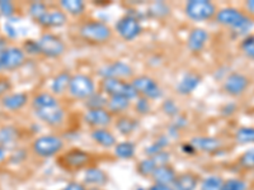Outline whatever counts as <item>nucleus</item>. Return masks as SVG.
Listing matches in <instances>:
<instances>
[{
    "mask_svg": "<svg viewBox=\"0 0 254 190\" xmlns=\"http://www.w3.org/2000/svg\"><path fill=\"white\" fill-rule=\"evenodd\" d=\"M215 19L219 24L229 27L238 36H249L254 27V19L237 8H222L217 10Z\"/></svg>",
    "mask_w": 254,
    "mask_h": 190,
    "instance_id": "nucleus-1",
    "label": "nucleus"
},
{
    "mask_svg": "<svg viewBox=\"0 0 254 190\" xmlns=\"http://www.w3.org/2000/svg\"><path fill=\"white\" fill-rule=\"evenodd\" d=\"M81 40L92 45H103L112 40L113 32L108 24L101 20H88L79 28Z\"/></svg>",
    "mask_w": 254,
    "mask_h": 190,
    "instance_id": "nucleus-2",
    "label": "nucleus"
},
{
    "mask_svg": "<svg viewBox=\"0 0 254 190\" xmlns=\"http://www.w3.org/2000/svg\"><path fill=\"white\" fill-rule=\"evenodd\" d=\"M99 88H101V92L108 98L125 96L130 100H135L139 96L131 83H127L126 80H120V79H102Z\"/></svg>",
    "mask_w": 254,
    "mask_h": 190,
    "instance_id": "nucleus-3",
    "label": "nucleus"
},
{
    "mask_svg": "<svg viewBox=\"0 0 254 190\" xmlns=\"http://www.w3.org/2000/svg\"><path fill=\"white\" fill-rule=\"evenodd\" d=\"M64 148V141L56 135H44L36 139L32 143V150L40 157L49 158L58 155Z\"/></svg>",
    "mask_w": 254,
    "mask_h": 190,
    "instance_id": "nucleus-4",
    "label": "nucleus"
},
{
    "mask_svg": "<svg viewBox=\"0 0 254 190\" xmlns=\"http://www.w3.org/2000/svg\"><path fill=\"white\" fill-rule=\"evenodd\" d=\"M186 15L194 22H203L214 18L217 13L216 5L208 0H190L185 5Z\"/></svg>",
    "mask_w": 254,
    "mask_h": 190,
    "instance_id": "nucleus-5",
    "label": "nucleus"
},
{
    "mask_svg": "<svg viewBox=\"0 0 254 190\" xmlns=\"http://www.w3.org/2000/svg\"><path fill=\"white\" fill-rule=\"evenodd\" d=\"M69 94L74 99L85 100L95 93V83L89 75L76 74L71 75V80L69 84Z\"/></svg>",
    "mask_w": 254,
    "mask_h": 190,
    "instance_id": "nucleus-6",
    "label": "nucleus"
},
{
    "mask_svg": "<svg viewBox=\"0 0 254 190\" xmlns=\"http://www.w3.org/2000/svg\"><path fill=\"white\" fill-rule=\"evenodd\" d=\"M130 83L139 96H144L149 100H156L163 96V90L160 85L150 76L139 75L133 78Z\"/></svg>",
    "mask_w": 254,
    "mask_h": 190,
    "instance_id": "nucleus-7",
    "label": "nucleus"
},
{
    "mask_svg": "<svg viewBox=\"0 0 254 190\" xmlns=\"http://www.w3.org/2000/svg\"><path fill=\"white\" fill-rule=\"evenodd\" d=\"M115 31L122 40L133 41L141 35V22L136 15L126 14L116 22Z\"/></svg>",
    "mask_w": 254,
    "mask_h": 190,
    "instance_id": "nucleus-8",
    "label": "nucleus"
},
{
    "mask_svg": "<svg viewBox=\"0 0 254 190\" xmlns=\"http://www.w3.org/2000/svg\"><path fill=\"white\" fill-rule=\"evenodd\" d=\"M41 55L49 58H58L66 51V46L59 36L52 33H44L37 40Z\"/></svg>",
    "mask_w": 254,
    "mask_h": 190,
    "instance_id": "nucleus-9",
    "label": "nucleus"
},
{
    "mask_svg": "<svg viewBox=\"0 0 254 190\" xmlns=\"http://www.w3.org/2000/svg\"><path fill=\"white\" fill-rule=\"evenodd\" d=\"M27 55L20 47H6L0 51V71L19 69L26 62Z\"/></svg>",
    "mask_w": 254,
    "mask_h": 190,
    "instance_id": "nucleus-10",
    "label": "nucleus"
},
{
    "mask_svg": "<svg viewBox=\"0 0 254 190\" xmlns=\"http://www.w3.org/2000/svg\"><path fill=\"white\" fill-rule=\"evenodd\" d=\"M92 161V156L87 151L80 148H71L60 157V164L67 170H81L89 167L88 165Z\"/></svg>",
    "mask_w": 254,
    "mask_h": 190,
    "instance_id": "nucleus-11",
    "label": "nucleus"
},
{
    "mask_svg": "<svg viewBox=\"0 0 254 190\" xmlns=\"http://www.w3.org/2000/svg\"><path fill=\"white\" fill-rule=\"evenodd\" d=\"M98 75L102 79H120L126 80L133 75L132 67L125 61H113L111 63H106L98 69Z\"/></svg>",
    "mask_w": 254,
    "mask_h": 190,
    "instance_id": "nucleus-12",
    "label": "nucleus"
},
{
    "mask_svg": "<svg viewBox=\"0 0 254 190\" xmlns=\"http://www.w3.org/2000/svg\"><path fill=\"white\" fill-rule=\"evenodd\" d=\"M251 80L242 72H231L224 80L222 89L230 96H240L249 88Z\"/></svg>",
    "mask_w": 254,
    "mask_h": 190,
    "instance_id": "nucleus-13",
    "label": "nucleus"
},
{
    "mask_svg": "<svg viewBox=\"0 0 254 190\" xmlns=\"http://www.w3.org/2000/svg\"><path fill=\"white\" fill-rule=\"evenodd\" d=\"M84 121L93 130L95 128H107L113 122V115L111 114L107 108L104 109H93L87 110L84 113Z\"/></svg>",
    "mask_w": 254,
    "mask_h": 190,
    "instance_id": "nucleus-14",
    "label": "nucleus"
},
{
    "mask_svg": "<svg viewBox=\"0 0 254 190\" xmlns=\"http://www.w3.org/2000/svg\"><path fill=\"white\" fill-rule=\"evenodd\" d=\"M35 114L41 122L46 123L47 126L56 127L60 126V124L65 121V115H66V113H65L64 108L59 104V105H54V107L35 110Z\"/></svg>",
    "mask_w": 254,
    "mask_h": 190,
    "instance_id": "nucleus-15",
    "label": "nucleus"
},
{
    "mask_svg": "<svg viewBox=\"0 0 254 190\" xmlns=\"http://www.w3.org/2000/svg\"><path fill=\"white\" fill-rule=\"evenodd\" d=\"M208 40H210V35L208 32L203 28H193L190 32V35L187 37V48L190 49L192 53H199L207 45Z\"/></svg>",
    "mask_w": 254,
    "mask_h": 190,
    "instance_id": "nucleus-16",
    "label": "nucleus"
},
{
    "mask_svg": "<svg viewBox=\"0 0 254 190\" xmlns=\"http://www.w3.org/2000/svg\"><path fill=\"white\" fill-rule=\"evenodd\" d=\"M190 143L193 146L196 151L207 153H215L221 148L222 142L216 137H208V136H197L190 140Z\"/></svg>",
    "mask_w": 254,
    "mask_h": 190,
    "instance_id": "nucleus-17",
    "label": "nucleus"
},
{
    "mask_svg": "<svg viewBox=\"0 0 254 190\" xmlns=\"http://www.w3.org/2000/svg\"><path fill=\"white\" fill-rule=\"evenodd\" d=\"M202 81V78L196 74V72H187L183 75V78L177 84V92L179 95H190L199 87Z\"/></svg>",
    "mask_w": 254,
    "mask_h": 190,
    "instance_id": "nucleus-18",
    "label": "nucleus"
},
{
    "mask_svg": "<svg viewBox=\"0 0 254 190\" xmlns=\"http://www.w3.org/2000/svg\"><path fill=\"white\" fill-rule=\"evenodd\" d=\"M66 23L67 15L61 9H54V10H49L38 24L45 28H60Z\"/></svg>",
    "mask_w": 254,
    "mask_h": 190,
    "instance_id": "nucleus-19",
    "label": "nucleus"
},
{
    "mask_svg": "<svg viewBox=\"0 0 254 190\" xmlns=\"http://www.w3.org/2000/svg\"><path fill=\"white\" fill-rule=\"evenodd\" d=\"M177 175L178 174L176 173V170L171 165H163V166L156 167L155 171L151 175V179L158 185H173Z\"/></svg>",
    "mask_w": 254,
    "mask_h": 190,
    "instance_id": "nucleus-20",
    "label": "nucleus"
},
{
    "mask_svg": "<svg viewBox=\"0 0 254 190\" xmlns=\"http://www.w3.org/2000/svg\"><path fill=\"white\" fill-rule=\"evenodd\" d=\"M108 176L107 174L101 170L99 167H87L85 169V174H84V183L88 185H92L93 188L103 187L107 184Z\"/></svg>",
    "mask_w": 254,
    "mask_h": 190,
    "instance_id": "nucleus-21",
    "label": "nucleus"
},
{
    "mask_svg": "<svg viewBox=\"0 0 254 190\" xmlns=\"http://www.w3.org/2000/svg\"><path fill=\"white\" fill-rule=\"evenodd\" d=\"M90 137L95 143L104 147V148H111V147H115L117 144L116 136L107 128H95L90 133Z\"/></svg>",
    "mask_w": 254,
    "mask_h": 190,
    "instance_id": "nucleus-22",
    "label": "nucleus"
},
{
    "mask_svg": "<svg viewBox=\"0 0 254 190\" xmlns=\"http://www.w3.org/2000/svg\"><path fill=\"white\" fill-rule=\"evenodd\" d=\"M28 103V95L26 93H13V94H6L1 98L3 107L8 110H19Z\"/></svg>",
    "mask_w": 254,
    "mask_h": 190,
    "instance_id": "nucleus-23",
    "label": "nucleus"
},
{
    "mask_svg": "<svg viewBox=\"0 0 254 190\" xmlns=\"http://www.w3.org/2000/svg\"><path fill=\"white\" fill-rule=\"evenodd\" d=\"M70 80H71V75L69 74V71L59 72L51 81V94H54L55 96L65 94L69 90Z\"/></svg>",
    "mask_w": 254,
    "mask_h": 190,
    "instance_id": "nucleus-24",
    "label": "nucleus"
},
{
    "mask_svg": "<svg viewBox=\"0 0 254 190\" xmlns=\"http://www.w3.org/2000/svg\"><path fill=\"white\" fill-rule=\"evenodd\" d=\"M172 187L174 190H196L198 187V178L193 173H182L177 175Z\"/></svg>",
    "mask_w": 254,
    "mask_h": 190,
    "instance_id": "nucleus-25",
    "label": "nucleus"
},
{
    "mask_svg": "<svg viewBox=\"0 0 254 190\" xmlns=\"http://www.w3.org/2000/svg\"><path fill=\"white\" fill-rule=\"evenodd\" d=\"M60 8L66 15L80 17L85 12L87 4L84 3L83 0H61Z\"/></svg>",
    "mask_w": 254,
    "mask_h": 190,
    "instance_id": "nucleus-26",
    "label": "nucleus"
},
{
    "mask_svg": "<svg viewBox=\"0 0 254 190\" xmlns=\"http://www.w3.org/2000/svg\"><path fill=\"white\" fill-rule=\"evenodd\" d=\"M139 127V121L130 115H119L117 117V121H116V128L121 135L128 136L131 133L135 132Z\"/></svg>",
    "mask_w": 254,
    "mask_h": 190,
    "instance_id": "nucleus-27",
    "label": "nucleus"
},
{
    "mask_svg": "<svg viewBox=\"0 0 254 190\" xmlns=\"http://www.w3.org/2000/svg\"><path fill=\"white\" fill-rule=\"evenodd\" d=\"M131 107L130 99L125 96H110L107 101V109L112 115H122Z\"/></svg>",
    "mask_w": 254,
    "mask_h": 190,
    "instance_id": "nucleus-28",
    "label": "nucleus"
},
{
    "mask_svg": "<svg viewBox=\"0 0 254 190\" xmlns=\"http://www.w3.org/2000/svg\"><path fill=\"white\" fill-rule=\"evenodd\" d=\"M60 101H59L58 96H55L51 93H40L32 99V108L33 110L44 109V108L54 107V105H59Z\"/></svg>",
    "mask_w": 254,
    "mask_h": 190,
    "instance_id": "nucleus-29",
    "label": "nucleus"
},
{
    "mask_svg": "<svg viewBox=\"0 0 254 190\" xmlns=\"http://www.w3.org/2000/svg\"><path fill=\"white\" fill-rule=\"evenodd\" d=\"M113 148H115L116 157L121 158V160H131L136 152L135 143L131 141L120 142Z\"/></svg>",
    "mask_w": 254,
    "mask_h": 190,
    "instance_id": "nucleus-30",
    "label": "nucleus"
},
{
    "mask_svg": "<svg viewBox=\"0 0 254 190\" xmlns=\"http://www.w3.org/2000/svg\"><path fill=\"white\" fill-rule=\"evenodd\" d=\"M84 101H85L84 107L87 108V110L104 109V108H107L108 96H106L102 92H95L94 94L90 95L89 98L85 99Z\"/></svg>",
    "mask_w": 254,
    "mask_h": 190,
    "instance_id": "nucleus-31",
    "label": "nucleus"
},
{
    "mask_svg": "<svg viewBox=\"0 0 254 190\" xmlns=\"http://www.w3.org/2000/svg\"><path fill=\"white\" fill-rule=\"evenodd\" d=\"M49 12L47 5L41 1H33L29 4L28 6V14L31 15L32 19L36 20L37 23H40V20L45 17V14Z\"/></svg>",
    "mask_w": 254,
    "mask_h": 190,
    "instance_id": "nucleus-32",
    "label": "nucleus"
},
{
    "mask_svg": "<svg viewBox=\"0 0 254 190\" xmlns=\"http://www.w3.org/2000/svg\"><path fill=\"white\" fill-rule=\"evenodd\" d=\"M234 137H235V141H237L238 143H242V144L253 143L254 127H242V128L237 130Z\"/></svg>",
    "mask_w": 254,
    "mask_h": 190,
    "instance_id": "nucleus-33",
    "label": "nucleus"
},
{
    "mask_svg": "<svg viewBox=\"0 0 254 190\" xmlns=\"http://www.w3.org/2000/svg\"><path fill=\"white\" fill-rule=\"evenodd\" d=\"M17 130L13 127H3L0 130V146L6 148V146L12 144L17 140Z\"/></svg>",
    "mask_w": 254,
    "mask_h": 190,
    "instance_id": "nucleus-34",
    "label": "nucleus"
},
{
    "mask_svg": "<svg viewBox=\"0 0 254 190\" xmlns=\"http://www.w3.org/2000/svg\"><path fill=\"white\" fill-rule=\"evenodd\" d=\"M171 13V6L164 1H155L149 8V14L154 18H164Z\"/></svg>",
    "mask_w": 254,
    "mask_h": 190,
    "instance_id": "nucleus-35",
    "label": "nucleus"
},
{
    "mask_svg": "<svg viewBox=\"0 0 254 190\" xmlns=\"http://www.w3.org/2000/svg\"><path fill=\"white\" fill-rule=\"evenodd\" d=\"M156 167L158 166H156L155 162L153 161V158L146 157L137 164L136 170H137V173H139L141 176H151L154 171H155Z\"/></svg>",
    "mask_w": 254,
    "mask_h": 190,
    "instance_id": "nucleus-36",
    "label": "nucleus"
},
{
    "mask_svg": "<svg viewBox=\"0 0 254 190\" xmlns=\"http://www.w3.org/2000/svg\"><path fill=\"white\" fill-rule=\"evenodd\" d=\"M224 180L216 175H211L201 183V190H222Z\"/></svg>",
    "mask_w": 254,
    "mask_h": 190,
    "instance_id": "nucleus-37",
    "label": "nucleus"
},
{
    "mask_svg": "<svg viewBox=\"0 0 254 190\" xmlns=\"http://www.w3.org/2000/svg\"><path fill=\"white\" fill-rule=\"evenodd\" d=\"M239 166L246 170H253L254 169V147L251 150L246 151L239 158Z\"/></svg>",
    "mask_w": 254,
    "mask_h": 190,
    "instance_id": "nucleus-38",
    "label": "nucleus"
},
{
    "mask_svg": "<svg viewBox=\"0 0 254 190\" xmlns=\"http://www.w3.org/2000/svg\"><path fill=\"white\" fill-rule=\"evenodd\" d=\"M135 110L136 113H139L140 115L149 114L151 110L150 100L144 98V96H137V98L135 99Z\"/></svg>",
    "mask_w": 254,
    "mask_h": 190,
    "instance_id": "nucleus-39",
    "label": "nucleus"
},
{
    "mask_svg": "<svg viewBox=\"0 0 254 190\" xmlns=\"http://www.w3.org/2000/svg\"><path fill=\"white\" fill-rule=\"evenodd\" d=\"M15 14V5L14 3L9 0H0V15L5 18H13Z\"/></svg>",
    "mask_w": 254,
    "mask_h": 190,
    "instance_id": "nucleus-40",
    "label": "nucleus"
},
{
    "mask_svg": "<svg viewBox=\"0 0 254 190\" xmlns=\"http://www.w3.org/2000/svg\"><path fill=\"white\" fill-rule=\"evenodd\" d=\"M242 49L244 51L247 57L254 60V35L247 36L242 42Z\"/></svg>",
    "mask_w": 254,
    "mask_h": 190,
    "instance_id": "nucleus-41",
    "label": "nucleus"
},
{
    "mask_svg": "<svg viewBox=\"0 0 254 190\" xmlns=\"http://www.w3.org/2000/svg\"><path fill=\"white\" fill-rule=\"evenodd\" d=\"M222 190H247V184L240 179H229L224 182Z\"/></svg>",
    "mask_w": 254,
    "mask_h": 190,
    "instance_id": "nucleus-42",
    "label": "nucleus"
},
{
    "mask_svg": "<svg viewBox=\"0 0 254 190\" xmlns=\"http://www.w3.org/2000/svg\"><path fill=\"white\" fill-rule=\"evenodd\" d=\"M22 49H23V52L26 53V55H31V56L41 55L40 47H38L37 41H33V40L26 41L23 45V47H22Z\"/></svg>",
    "mask_w": 254,
    "mask_h": 190,
    "instance_id": "nucleus-43",
    "label": "nucleus"
},
{
    "mask_svg": "<svg viewBox=\"0 0 254 190\" xmlns=\"http://www.w3.org/2000/svg\"><path fill=\"white\" fill-rule=\"evenodd\" d=\"M162 109L163 112L167 115H169V117H177V115L179 114L178 105H177V104L174 103V100H172V99H168V100H165L164 103H163Z\"/></svg>",
    "mask_w": 254,
    "mask_h": 190,
    "instance_id": "nucleus-44",
    "label": "nucleus"
},
{
    "mask_svg": "<svg viewBox=\"0 0 254 190\" xmlns=\"http://www.w3.org/2000/svg\"><path fill=\"white\" fill-rule=\"evenodd\" d=\"M153 161L155 162L156 166H163V165H169L171 161V153L167 152V151H160V152L155 153L154 156H151Z\"/></svg>",
    "mask_w": 254,
    "mask_h": 190,
    "instance_id": "nucleus-45",
    "label": "nucleus"
},
{
    "mask_svg": "<svg viewBox=\"0 0 254 190\" xmlns=\"http://www.w3.org/2000/svg\"><path fill=\"white\" fill-rule=\"evenodd\" d=\"M4 31H5L6 36L9 38H17L18 37V29L15 28L14 22H13L12 18H9V20L4 24Z\"/></svg>",
    "mask_w": 254,
    "mask_h": 190,
    "instance_id": "nucleus-46",
    "label": "nucleus"
},
{
    "mask_svg": "<svg viewBox=\"0 0 254 190\" xmlns=\"http://www.w3.org/2000/svg\"><path fill=\"white\" fill-rule=\"evenodd\" d=\"M10 89H12V85L8 80H0V96H5Z\"/></svg>",
    "mask_w": 254,
    "mask_h": 190,
    "instance_id": "nucleus-47",
    "label": "nucleus"
},
{
    "mask_svg": "<svg viewBox=\"0 0 254 190\" xmlns=\"http://www.w3.org/2000/svg\"><path fill=\"white\" fill-rule=\"evenodd\" d=\"M63 190H87L85 187L80 183H76V182H71L66 185V187L64 188Z\"/></svg>",
    "mask_w": 254,
    "mask_h": 190,
    "instance_id": "nucleus-48",
    "label": "nucleus"
},
{
    "mask_svg": "<svg viewBox=\"0 0 254 190\" xmlns=\"http://www.w3.org/2000/svg\"><path fill=\"white\" fill-rule=\"evenodd\" d=\"M235 109H237V105L235 104H228V105H225V108L222 109V113L225 115H231L233 113L235 112Z\"/></svg>",
    "mask_w": 254,
    "mask_h": 190,
    "instance_id": "nucleus-49",
    "label": "nucleus"
},
{
    "mask_svg": "<svg viewBox=\"0 0 254 190\" xmlns=\"http://www.w3.org/2000/svg\"><path fill=\"white\" fill-rule=\"evenodd\" d=\"M182 150L185 151V152L187 153V155H188V151H190V155H194V153H196V150H194L193 146H192V144H190V142H186V143H183Z\"/></svg>",
    "mask_w": 254,
    "mask_h": 190,
    "instance_id": "nucleus-50",
    "label": "nucleus"
},
{
    "mask_svg": "<svg viewBox=\"0 0 254 190\" xmlns=\"http://www.w3.org/2000/svg\"><path fill=\"white\" fill-rule=\"evenodd\" d=\"M6 47H8L6 46V40L3 37V36H0V51L4 48H6Z\"/></svg>",
    "mask_w": 254,
    "mask_h": 190,
    "instance_id": "nucleus-51",
    "label": "nucleus"
},
{
    "mask_svg": "<svg viewBox=\"0 0 254 190\" xmlns=\"http://www.w3.org/2000/svg\"><path fill=\"white\" fill-rule=\"evenodd\" d=\"M247 8H248L252 13H254V0H252V1H248V3H247Z\"/></svg>",
    "mask_w": 254,
    "mask_h": 190,
    "instance_id": "nucleus-52",
    "label": "nucleus"
},
{
    "mask_svg": "<svg viewBox=\"0 0 254 190\" xmlns=\"http://www.w3.org/2000/svg\"><path fill=\"white\" fill-rule=\"evenodd\" d=\"M5 157V148L3 146H0V160Z\"/></svg>",
    "mask_w": 254,
    "mask_h": 190,
    "instance_id": "nucleus-53",
    "label": "nucleus"
},
{
    "mask_svg": "<svg viewBox=\"0 0 254 190\" xmlns=\"http://www.w3.org/2000/svg\"><path fill=\"white\" fill-rule=\"evenodd\" d=\"M87 190H101L99 188H90V189H87Z\"/></svg>",
    "mask_w": 254,
    "mask_h": 190,
    "instance_id": "nucleus-54",
    "label": "nucleus"
}]
</instances>
